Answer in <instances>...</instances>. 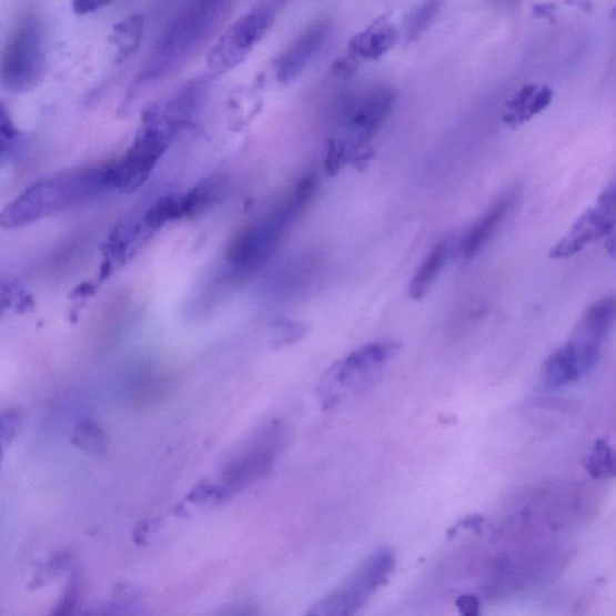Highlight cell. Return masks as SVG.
<instances>
[{
	"mask_svg": "<svg viewBox=\"0 0 616 616\" xmlns=\"http://www.w3.org/2000/svg\"><path fill=\"white\" fill-rule=\"evenodd\" d=\"M394 567L393 551L382 548L372 553L345 583L317 602L309 615L349 616L360 612L371 596L388 582Z\"/></svg>",
	"mask_w": 616,
	"mask_h": 616,
	"instance_id": "cell-5",
	"label": "cell"
},
{
	"mask_svg": "<svg viewBox=\"0 0 616 616\" xmlns=\"http://www.w3.org/2000/svg\"><path fill=\"white\" fill-rule=\"evenodd\" d=\"M484 518L481 515H471V517L465 518L461 523L456 524L448 532L450 537H454L462 529H477L483 524Z\"/></svg>",
	"mask_w": 616,
	"mask_h": 616,
	"instance_id": "cell-29",
	"label": "cell"
},
{
	"mask_svg": "<svg viewBox=\"0 0 616 616\" xmlns=\"http://www.w3.org/2000/svg\"><path fill=\"white\" fill-rule=\"evenodd\" d=\"M20 131L8 110L0 104V168L16 159L20 149Z\"/></svg>",
	"mask_w": 616,
	"mask_h": 616,
	"instance_id": "cell-21",
	"label": "cell"
},
{
	"mask_svg": "<svg viewBox=\"0 0 616 616\" xmlns=\"http://www.w3.org/2000/svg\"><path fill=\"white\" fill-rule=\"evenodd\" d=\"M394 100L395 93L392 89L381 88L347 104L342 117L345 135L339 140L346 148L349 155L363 149L377 133L388 119Z\"/></svg>",
	"mask_w": 616,
	"mask_h": 616,
	"instance_id": "cell-10",
	"label": "cell"
},
{
	"mask_svg": "<svg viewBox=\"0 0 616 616\" xmlns=\"http://www.w3.org/2000/svg\"><path fill=\"white\" fill-rule=\"evenodd\" d=\"M496 2L499 3L501 6L512 7L514 4H517L519 0H496Z\"/></svg>",
	"mask_w": 616,
	"mask_h": 616,
	"instance_id": "cell-32",
	"label": "cell"
},
{
	"mask_svg": "<svg viewBox=\"0 0 616 616\" xmlns=\"http://www.w3.org/2000/svg\"><path fill=\"white\" fill-rule=\"evenodd\" d=\"M583 376L575 353L566 345L558 347L543 365V384L548 390H558Z\"/></svg>",
	"mask_w": 616,
	"mask_h": 616,
	"instance_id": "cell-16",
	"label": "cell"
},
{
	"mask_svg": "<svg viewBox=\"0 0 616 616\" xmlns=\"http://www.w3.org/2000/svg\"><path fill=\"white\" fill-rule=\"evenodd\" d=\"M556 11L555 4L544 3L534 7L535 16L542 19H553L554 12Z\"/></svg>",
	"mask_w": 616,
	"mask_h": 616,
	"instance_id": "cell-30",
	"label": "cell"
},
{
	"mask_svg": "<svg viewBox=\"0 0 616 616\" xmlns=\"http://www.w3.org/2000/svg\"><path fill=\"white\" fill-rule=\"evenodd\" d=\"M143 28H145V18L140 13H134L113 27L110 42L117 49V55H114L117 63L124 62L138 50Z\"/></svg>",
	"mask_w": 616,
	"mask_h": 616,
	"instance_id": "cell-18",
	"label": "cell"
},
{
	"mask_svg": "<svg viewBox=\"0 0 616 616\" xmlns=\"http://www.w3.org/2000/svg\"><path fill=\"white\" fill-rule=\"evenodd\" d=\"M114 190L112 164L89 165L62 171L42 179L0 211V228L6 231L32 225L94 202Z\"/></svg>",
	"mask_w": 616,
	"mask_h": 616,
	"instance_id": "cell-1",
	"label": "cell"
},
{
	"mask_svg": "<svg viewBox=\"0 0 616 616\" xmlns=\"http://www.w3.org/2000/svg\"><path fill=\"white\" fill-rule=\"evenodd\" d=\"M113 2L114 0H73V10L78 16H88V13L103 9Z\"/></svg>",
	"mask_w": 616,
	"mask_h": 616,
	"instance_id": "cell-27",
	"label": "cell"
},
{
	"mask_svg": "<svg viewBox=\"0 0 616 616\" xmlns=\"http://www.w3.org/2000/svg\"><path fill=\"white\" fill-rule=\"evenodd\" d=\"M566 4L577 7L584 11H590L593 9L592 0H567Z\"/></svg>",
	"mask_w": 616,
	"mask_h": 616,
	"instance_id": "cell-31",
	"label": "cell"
},
{
	"mask_svg": "<svg viewBox=\"0 0 616 616\" xmlns=\"http://www.w3.org/2000/svg\"><path fill=\"white\" fill-rule=\"evenodd\" d=\"M586 471L594 479H608L615 475V456L608 441L599 438L587 456Z\"/></svg>",
	"mask_w": 616,
	"mask_h": 616,
	"instance_id": "cell-20",
	"label": "cell"
},
{
	"mask_svg": "<svg viewBox=\"0 0 616 616\" xmlns=\"http://www.w3.org/2000/svg\"><path fill=\"white\" fill-rule=\"evenodd\" d=\"M229 2L231 0H188L155 42L134 82L132 94L188 61L218 26Z\"/></svg>",
	"mask_w": 616,
	"mask_h": 616,
	"instance_id": "cell-2",
	"label": "cell"
},
{
	"mask_svg": "<svg viewBox=\"0 0 616 616\" xmlns=\"http://www.w3.org/2000/svg\"><path fill=\"white\" fill-rule=\"evenodd\" d=\"M331 22L320 20L310 24L277 62L276 77L281 83H291L310 65L331 34Z\"/></svg>",
	"mask_w": 616,
	"mask_h": 616,
	"instance_id": "cell-12",
	"label": "cell"
},
{
	"mask_svg": "<svg viewBox=\"0 0 616 616\" xmlns=\"http://www.w3.org/2000/svg\"><path fill=\"white\" fill-rule=\"evenodd\" d=\"M21 424V415L17 410L0 413V466H2L6 451L17 437Z\"/></svg>",
	"mask_w": 616,
	"mask_h": 616,
	"instance_id": "cell-25",
	"label": "cell"
},
{
	"mask_svg": "<svg viewBox=\"0 0 616 616\" xmlns=\"http://www.w3.org/2000/svg\"><path fill=\"white\" fill-rule=\"evenodd\" d=\"M553 98L554 92L547 85L525 84L507 103L504 122L511 128H518L546 110Z\"/></svg>",
	"mask_w": 616,
	"mask_h": 616,
	"instance_id": "cell-15",
	"label": "cell"
},
{
	"mask_svg": "<svg viewBox=\"0 0 616 616\" xmlns=\"http://www.w3.org/2000/svg\"><path fill=\"white\" fill-rule=\"evenodd\" d=\"M615 299L613 296L596 301L587 309L566 342L575 353L583 375L597 363L602 345L615 320Z\"/></svg>",
	"mask_w": 616,
	"mask_h": 616,
	"instance_id": "cell-11",
	"label": "cell"
},
{
	"mask_svg": "<svg viewBox=\"0 0 616 616\" xmlns=\"http://www.w3.org/2000/svg\"><path fill=\"white\" fill-rule=\"evenodd\" d=\"M615 183L607 185L599 194L595 205L586 209L572 225L568 233L556 243L549 257L556 261L575 256L592 243L614 234L616 224Z\"/></svg>",
	"mask_w": 616,
	"mask_h": 616,
	"instance_id": "cell-9",
	"label": "cell"
},
{
	"mask_svg": "<svg viewBox=\"0 0 616 616\" xmlns=\"http://www.w3.org/2000/svg\"><path fill=\"white\" fill-rule=\"evenodd\" d=\"M77 442L85 452L103 453L107 448V441L102 430L90 421L80 423L78 427Z\"/></svg>",
	"mask_w": 616,
	"mask_h": 616,
	"instance_id": "cell-24",
	"label": "cell"
},
{
	"mask_svg": "<svg viewBox=\"0 0 616 616\" xmlns=\"http://www.w3.org/2000/svg\"><path fill=\"white\" fill-rule=\"evenodd\" d=\"M357 64H360V60L347 53L345 57H341V59L335 62L332 70L335 77L349 78L355 73Z\"/></svg>",
	"mask_w": 616,
	"mask_h": 616,
	"instance_id": "cell-26",
	"label": "cell"
},
{
	"mask_svg": "<svg viewBox=\"0 0 616 616\" xmlns=\"http://www.w3.org/2000/svg\"><path fill=\"white\" fill-rule=\"evenodd\" d=\"M398 346L394 342H374L357 349L331 367L320 386L324 408H332L342 398L357 394L374 384Z\"/></svg>",
	"mask_w": 616,
	"mask_h": 616,
	"instance_id": "cell-4",
	"label": "cell"
},
{
	"mask_svg": "<svg viewBox=\"0 0 616 616\" xmlns=\"http://www.w3.org/2000/svg\"><path fill=\"white\" fill-rule=\"evenodd\" d=\"M518 190H509L501 195L483 218L469 229L464 245L463 254L466 260H472L491 241L497 229L507 219V214L517 202Z\"/></svg>",
	"mask_w": 616,
	"mask_h": 616,
	"instance_id": "cell-13",
	"label": "cell"
},
{
	"mask_svg": "<svg viewBox=\"0 0 616 616\" xmlns=\"http://www.w3.org/2000/svg\"><path fill=\"white\" fill-rule=\"evenodd\" d=\"M271 21L269 10L256 9L229 27L206 54V65L211 73L223 75L245 62L266 36Z\"/></svg>",
	"mask_w": 616,
	"mask_h": 616,
	"instance_id": "cell-8",
	"label": "cell"
},
{
	"mask_svg": "<svg viewBox=\"0 0 616 616\" xmlns=\"http://www.w3.org/2000/svg\"><path fill=\"white\" fill-rule=\"evenodd\" d=\"M34 307L33 296L24 286L12 279L0 277V314L26 313Z\"/></svg>",
	"mask_w": 616,
	"mask_h": 616,
	"instance_id": "cell-19",
	"label": "cell"
},
{
	"mask_svg": "<svg viewBox=\"0 0 616 616\" xmlns=\"http://www.w3.org/2000/svg\"><path fill=\"white\" fill-rule=\"evenodd\" d=\"M450 251V242L442 240L437 245L430 251L424 262L415 272L408 285V296L418 301L422 300L440 275L444 264H446Z\"/></svg>",
	"mask_w": 616,
	"mask_h": 616,
	"instance_id": "cell-17",
	"label": "cell"
},
{
	"mask_svg": "<svg viewBox=\"0 0 616 616\" xmlns=\"http://www.w3.org/2000/svg\"><path fill=\"white\" fill-rule=\"evenodd\" d=\"M456 608L465 616H476L479 614V599L474 595L458 596L455 602Z\"/></svg>",
	"mask_w": 616,
	"mask_h": 616,
	"instance_id": "cell-28",
	"label": "cell"
},
{
	"mask_svg": "<svg viewBox=\"0 0 616 616\" xmlns=\"http://www.w3.org/2000/svg\"><path fill=\"white\" fill-rule=\"evenodd\" d=\"M443 0H424L415 8L406 22V38L413 41L425 33L438 16Z\"/></svg>",
	"mask_w": 616,
	"mask_h": 616,
	"instance_id": "cell-23",
	"label": "cell"
},
{
	"mask_svg": "<svg viewBox=\"0 0 616 616\" xmlns=\"http://www.w3.org/2000/svg\"><path fill=\"white\" fill-rule=\"evenodd\" d=\"M46 70L40 27L34 19H27L0 51V84L10 92H27L37 88Z\"/></svg>",
	"mask_w": 616,
	"mask_h": 616,
	"instance_id": "cell-6",
	"label": "cell"
},
{
	"mask_svg": "<svg viewBox=\"0 0 616 616\" xmlns=\"http://www.w3.org/2000/svg\"><path fill=\"white\" fill-rule=\"evenodd\" d=\"M286 442L283 424L274 422L257 433L232 461L216 483H212L216 504L245 491L274 467Z\"/></svg>",
	"mask_w": 616,
	"mask_h": 616,
	"instance_id": "cell-3",
	"label": "cell"
},
{
	"mask_svg": "<svg viewBox=\"0 0 616 616\" xmlns=\"http://www.w3.org/2000/svg\"><path fill=\"white\" fill-rule=\"evenodd\" d=\"M173 132L174 129L150 109L131 149L120 161L111 163L114 190L123 193L138 190L151 175Z\"/></svg>",
	"mask_w": 616,
	"mask_h": 616,
	"instance_id": "cell-7",
	"label": "cell"
},
{
	"mask_svg": "<svg viewBox=\"0 0 616 616\" xmlns=\"http://www.w3.org/2000/svg\"><path fill=\"white\" fill-rule=\"evenodd\" d=\"M222 183L218 179H209L200 183L188 196L180 200L182 214H194L210 206L220 193Z\"/></svg>",
	"mask_w": 616,
	"mask_h": 616,
	"instance_id": "cell-22",
	"label": "cell"
},
{
	"mask_svg": "<svg viewBox=\"0 0 616 616\" xmlns=\"http://www.w3.org/2000/svg\"><path fill=\"white\" fill-rule=\"evenodd\" d=\"M397 38L396 27L390 21L378 19L351 39L349 53L360 61L378 60L395 47Z\"/></svg>",
	"mask_w": 616,
	"mask_h": 616,
	"instance_id": "cell-14",
	"label": "cell"
}]
</instances>
